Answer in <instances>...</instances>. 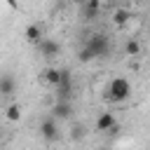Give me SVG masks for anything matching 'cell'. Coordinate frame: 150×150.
I'll use <instances>...</instances> for the list:
<instances>
[{"mask_svg": "<svg viewBox=\"0 0 150 150\" xmlns=\"http://www.w3.org/2000/svg\"><path fill=\"white\" fill-rule=\"evenodd\" d=\"M98 5H101V0H87L84 16H96V14H98Z\"/></svg>", "mask_w": 150, "mask_h": 150, "instance_id": "obj_14", "label": "cell"}, {"mask_svg": "<svg viewBox=\"0 0 150 150\" xmlns=\"http://www.w3.org/2000/svg\"><path fill=\"white\" fill-rule=\"evenodd\" d=\"M5 117H7L9 122H19V120H21V105H19V103H12V105H7V110H5Z\"/></svg>", "mask_w": 150, "mask_h": 150, "instance_id": "obj_12", "label": "cell"}, {"mask_svg": "<svg viewBox=\"0 0 150 150\" xmlns=\"http://www.w3.org/2000/svg\"><path fill=\"white\" fill-rule=\"evenodd\" d=\"M23 35H26V40H28L30 45H38V42L42 40V28H40L38 23H30V26L26 28V33H23Z\"/></svg>", "mask_w": 150, "mask_h": 150, "instance_id": "obj_9", "label": "cell"}, {"mask_svg": "<svg viewBox=\"0 0 150 150\" xmlns=\"http://www.w3.org/2000/svg\"><path fill=\"white\" fill-rule=\"evenodd\" d=\"M115 124H117V122H115L112 112H101L98 120H96V131H110Z\"/></svg>", "mask_w": 150, "mask_h": 150, "instance_id": "obj_8", "label": "cell"}, {"mask_svg": "<svg viewBox=\"0 0 150 150\" xmlns=\"http://www.w3.org/2000/svg\"><path fill=\"white\" fill-rule=\"evenodd\" d=\"M40 136L45 138V141H56L59 138V127H56V120L54 117H49V120H45L42 124H40Z\"/></svg>", "mask_w": 150, "mask_h": 150, "instance_id": "obj_5", "label": "cell"}, {"mask_svg": "<svg viewBox=\"0 0 150 150\" xmlns=\"http://www.w3.org/2000/svg\"><path fill=\"white\" fill-rule=\"evenodd\" d=\"M42 80H45L47 84L56 87V84H59V80H61V70H59V68H47V70L42 73Z\"/></svg>", "mask_w": 150, "mask_h": 150, "instance_id": "obj_11", "label": "cell"}, {"mask_svg": "<svg viewBox=\"0 0 150 150\" xmlns=\"http://www.w3.org/2000/svg\"><path fill=\"white\" fill-rule=\"evenodd\" d=\"M87 47L91 49L94 59H103V56L110 52V40H108V35H103V33H94V35H89V40H87Z\"/></svg>", "mask_w": 150, "mask_h": 150, "instance_id": "obj_2", "label": "cell"}, {"mask_svg": "<svg viewBox=\"0 0 150 150\" xmlns=\"http://www.w3.org/2000/svg\"><path fill=\"white\" fill-rule=\"evenodd\" d=\"M14 89H16V80H14L9 73L0 75V96H12Z\"/></svg>", "mask_w": 150, "mask_h": 150, "instance_id": "obj_7", "label": "cell"}, {"mask_svg": "<svg viewBox=\"0 0 150 150\" xmlns=\"http://www.w3.org/2000/svg\"><path fill=\"white\" fill-rule=\"evenodd\" d=\"M129 19H131V12L129 9H115L112 12V23L115 26H127Z\"/></svg>", "mask_w": 150, "mask_h": 150, "instance_id": "obj_10", "label": "cell"}, {"mask_svg": "<svg viewBox=\"0 0 150 150\" xmlns=\"http://www.w3.org/2000/svg\"><path fill=\"white\" fill-rule=\"evenodd\" d=\"M77 59H80V63H87V61H91L94 59V54H91V49L84 45L82 49H80V54H77Z\"/></svg>", "mask_w": 150, "mask_h": 150, "instance_id": "obj_15", "label": "cell"}, {"mask_svg": "<svg viewBox=\"0 0 150 150\" xmlns=\"http://www.w3.org/2000/svg\"><path fill=\"white\" fill-rule=\"evenodd\" d=\"M124 52H127L129 56H138V54H141V45H138L136 40H127V45H124Z\"/></svg>", "mask_w": 150, "mask_h": 150, "instance_id": "obj_13", "label": "cell"}, {"mask_svg": "<svg viewBox=\"0 0 150 150\" xmlns=\"http://www.w3.org/2000/svg\"><path fill=\"white\" fill-rule=\"evenodd\" d=\"M73 138H82V127H77V129H73V134H70Z\"/></svg>", "mask_w": 150, "mask_h": 150, "instance_id": "obj_16", "label": "cell"}, {"mask_svg": "<svg viewBox=\"0 0 150 150\" xmlns=\"http://www.w3.org/2000/svg\"><path fill=\"white\" fill-rule=\"evenodd\" d=\"M98 150H110V148H98Z\"/></svg>", "mask_w": 150, "mask_h": 150, "instance_id": "obj_19", "label": "cell"}, {"mask_svg": "<svg viewBox=\"0 0 150 150\" xmlns=\"http://www.w3.org/2000/svg\"><path fill=\"white\" fill-rule=\"evenodd\" d=\"M129 94H131V84H129L127 77H115V80L108 82V89H105V98L108 101L122 103V101L129 98Z\"/></svg>", "mask_w": 150, "mask_h": 150, "instance_id": "obj_1", "label": "cell"}, {"mask_svg": "<svg viewBox=\"0 0 150 150\" xmlns=\"http://www.w3.org/2000/svg\"><path fill=\"white\" fill-rule=\"evenodd\" d=\"M70 2H77V5H82V2H87V0H70Z\"/></svg>", "mask_w": 150, "mask_h": 150, "instance_id": "obj_18", "label": "cell"}, {"mask_svg": "<svg viewBox=\"0 0 150 150\" xmlns=\"http://www.w3.org/2000/svg\"><path fill=\"white\" fill-rule=\"evenodd\" d=\"M70 112H73L70 101H59V98H56V103H54V108H52L54 120H66V117H70Z\"/></svg>", "mask_w": 150, "mask_h": 150, "instance_id": "obj_6", "label": "cell"}, {"mask_svg": "<svg viewBox=\"0 0 150 150\" xmlns=\"http://www.w3.org/2000/svg\"><path fill=\"white\" fill-rule=\"evenodd\" d=\"M16 2H19V0H7V5H9V7H16Z\"/></svg>", "mask_w": 150, "mask_h": 150, "instance_id": "obj_17", "label": "cell"}, {"mask_svg": "<svg viewBox=\"0 0 150 150\" xmlns=\"http://www.w3.org/2000/svg\"><path fill=\"white\" fill-rule=\"evenodd\" d=\"M35 47L40 49V54H42L45 59H52V56H56V54L61 52L59 42H56V40H52V38H42V40H40Z\"/></svg>", "mask_w": 150, "mask_h": 150, "instance_id": "obj_4", "label": "cell"}, {"mask_svg": "<svg viewBox=\"0 0 150 150\" xmlns=\"http://www.w3.org/2000/svg\"><path fill=\"white\" fill-rule=\"evenodd\" d=\"M54 91H56V98H59V101H70L73 80H70V73H68V70H61V80H59V84L54 87Z\"/></svg>", "mask_w": 150, "mask_h": 150, "instance_id": "obj_3", "label": "cell"}]
</instances>
